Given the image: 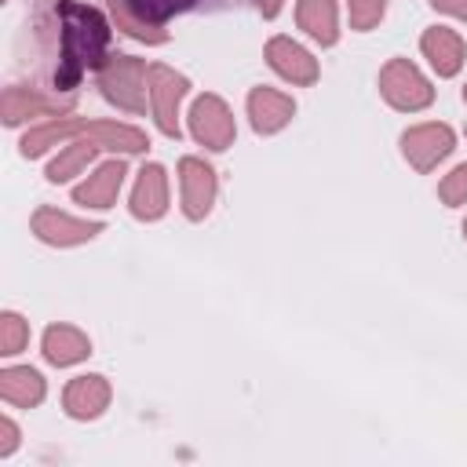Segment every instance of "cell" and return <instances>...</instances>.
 Returning <instances> with one entry per match:
<instances>
[{
  "label": "cell",
  "instance_id": "cell-1",
  "mask_svg": "<svg viewBox=\"0 0 467 467\" xmlns=\"http://www.w3.org/2000/svg\"><path fill=\"white\" fill-rule=\"evenodd\" d=\"M69 135H80L66 153H58L47 168V179L51 182H66L73 179L102 146L106 150H124V153H139L146 150V135L139 128H128V124H117V120H88V117H66V120H51L44 128H33L26 139H22V157H40L47 146L69 139Z\"/></svg>",
  "mask_w": 467,
  "mask_h": 467
},
{
  "label": "cell",
  "instance_id": "cell-2",
  "mask_svg": "<svg viewBox=\"0 0 467 467\" xmlns=\"http://www.w3.org/2000/svg\"><path fill=\"white\" fill-rule=\"evenodd\" d=\"M55 18H58V62L51 66V84L73 91L88 66L106 62L109 26L95 7L77 0H58Z\"/></svg>",
  "mask_w": 467,
  "mask_h": 467
},
{
  "label": "cell",
  "instance_id": "cell-3",
  "mask_svg": "<svg viewBox=\"0 0 467 467\" xmlns=\"http://www.w3.org/2000/svg\"><path fill=\"white\" fill-rule=\"evenodd\" d=\"M208 0H109V11H113V22L117 29H124L128 36L135 40H146V44H164V22L179 11H190V7H204Z\"/></svg>",
  "mask_w": 467,
  "mask_h": 467
},
{
  "label": "cell",
  "instance_id": "cell-4",
  "mask_svg": "<svg viewBox=\"0 0 467 467\" xmlns=\"http://www.w3.org/2000/svg\"><path fill=\"white\" fill-rule=\"evenodd\" d=\"M146 62L142 58H131V55H117V58H106L99 66V88L109 102L131 109V113H142L146 109V95H142V84H146Z\"/></svg>",
  "mask_w": 467,
  "mask_h": 467
},
{
  "label": "cell",
  "instance_id": "cell-5",
  "mask_svg": "<svg viewBox=\"0 0 467 467\" xmlns=\"http://www.w3.org/2000/svg\"><path fill=\"white\" fill-rule=\"evenodd\" d=\"M379 91L394 109H423L434 99V88L423 80V73L409 58H390L379 69Z\"/></svg>",
  "mask_w": 467,
  "mask_h": 467
},
{
  "label": "cell",
  "instance_id": "cell-6",
  "mask_svg": "<svg viewBox=\"0 0 467 467\" xmlns=\"http://www.w3.org/2000/svg\"><path fill=\"white\" fill-rule=\"evenodd\" d=\"M150 80V95H153V113H157V128L171 139H179V102L186 95V77H179L168 66H150L146 73Z\"/></svg>",
  "mask_w": 467,
  "mask_h": 467
},
{
  "label": "cell",
  "instance_id": "cell-7",
  "mask_svg": "<svg viewBox=\"0 0 467 467\" xmlns=\"http://www.w3.org/2000/svg\"><path fill=\"white\" fill-rule=\"evenodd\" d=\"M190 131L208 150H226L234 142V117L219 95H201L190 109Z\"/></svg>",
  "mask_w": 467,
  "mask_h": 467
},
{
  "label": "cell",
  "instance_id": "cell-8",
  "mask_svg": "<svg viewBox=\"0 0 467 467\" xmlns=\"http://www.w3.org/2000/svg\"><path fill=\"white\" fill-rule=\"evenodd\" d=\"M449 150H452V131L445 124H420L401 135V153L416 171H431L441 157H449Z\"/></svg>",
  "mask_w": 467,
  "mask_h": 467
},
{
  "label": "cell",
  "instance_id": "cell-9",
  "mask_svg": "<svg viewBox=\"0 0 467 467\" xmlns=\"http://www.w3.org/2000/svg\"><path fill=\"white\" fill-rule=\"evenodd\" d=\"M179 182H182V212L190 219H204L215 201V171L197 157H182Z\"/></svg>",
  "mask_w": 467,
  "mask_h": 467
},
{
  "label": "cell",
  "instance_id": "cell-10",
  "mask_svg": "<svg viewBox=\"0 0 467 467\" xmlns=\"http://www.w3.org/2000/svg\"><path fill=\"white\" fill-rule=\"evenodd\" d=\"M33 234L47 244H80V241H91L95 234H102V223H84V219H73L58 208H36L33 212Z\"/></svg>",
  "mask_w": 467,
  "mask_h": 467
},
{
  "label": "cell",
  "instance_id": "cell-11",
  "mask_svg": "<svg viewBox=\"0 0 467 467\" xmlns=\"http://www.w3.org/2000/svg\"><path fill=\"white\" fill-rule=\"evenodd\" d=\"M266 62H270L285 80H292V84H314V80H317V62L310 58L306 47H299V44L288 40V36H274V40L266 44Z\"/></svg>",
  "mask_w": 467,
  "mask_h": 467
},
{
  "label": "cell",
  "instance_id": "cell-12",
  "mask_svg": "<svg viewBox=\"0 0 467 467\" xmlns=\"http://www.w3.org/2000/svg\"><path fill=\"white\" fill-rule=\"evenodd\" d=\"M292 113H296V102L288 95L274 91V88H255L248 95V117H252V128L259 135H270V131L285 128L292 120Z\"/></svg>",
  "mask_w": 467,
  "mask_h": 467
},
{
  "label": "cell",
  "instance_id": "cell-13",
  "mask_svg": "<svg viewBox=\"0 0 467 467\" xmlns=\"http://www.w3.org/2000/svg\"><path fill=\"white\" fill-rule=\"evenodd\" d=\"M106 401H109V383L102 376H77V379H69V387L62 394V405L73 420L99 416L106 409Z\"/></svg>",
  "mask_w": 467,
  "mask_h": 467
},
{
  "label": "cell",
  "instance_id": "cell-14",
  "mask_svg": "<svg viewBox=\"0 0 467 467\" xmlns=\"http://www.w3.org/2000/svg\"><path fill=\"white\" fill-rule=\"evenodd\" d=\"M168 208V179L161 164H146L131 190V212L139 219H161Z\"/></svg>",
  "mask_w": 467,
  "mask_h": 467
},
{
  "label": "cell",
  "instance_id": "cell-15",
  "mask_svg": "<svg viewBox=\"0 0 467 467\" xmlns=\"http://www.w3.org/2000/svg\"><path fill=\"white\" fill-rule=\"evenodd\" d=\"M66 102L51 99V95H40L36 88H22V84H11L4 88V124H22L26 117H40V113H58Z\"/></svg>",
  "mask_w": 467,
  "mask_h": 467
},
{
  "label": "cell",
  "instance_id": "cell-16",
  "mask_svg": "<svg viewBox=\"0 0 467 467\" xmlns=\"http://www.w3.org/2000/svg\"><path fill=\"white\" fill-rule=\"evenodd\" d=\"M420 47L431 58V66L438 69V77H452L463 66V40L452 29H445V26L427 29L423 40H420Z\"/></svg>",
  "mask_w": 467,
  "mask_h": 467
},
{
  "label": "cell",
  "instance_id": "cell-17",
  "mask_svg": "<svg viewBox=\"0 0 467 467\" xmlns=\"http://www.w3.org/2000/svg\"><path fill=\"white\" fill-rule=\"evenodd\" d=\"M124 175H128L124 161H109V164H102L88 182H80V186L73 190V197H77L80 204H91V208H109V204L117 201V190H120Z\"/></svg>",
  "mask_w": 467,
  "mask_h": 467
},
{
  "label": "cell",
  "instance_id": "cell-18",
  "mask_svg": "<svg viewBox=\"0 0 467 467\" xmlns=\"http://www.w3.org/2000/svg\"><path fill=\"white\" fill-rule=\"evenodd\" d=\"M91 354V343L80 328L73 325H51L44 332V358L51 365H73V361H84Z\"/></svg>",
  "mask_w": 467,
  "mask_h": 467
},
{
  "label": "cell",
  "instance_id": "cell-19",
  "mask_svg": "<svg viewBox=\"0 0 467 467\" xmlns=\"http://www.w3.org/2000/svg\"><path fill=\"white\" fill-rule=\"evenodd\" d=\"M0 398L7 405H18V409H29L44 398V379L36 368L29 365H18V368H4L0 372Z\"/></svg>",
  "mask_w": 467,
  "mask_h": 467
},
{
  "label": "cell",
  "instance_id": "cell-20",
  "mask_svg": "<svg viewBox=\"0 0 467 467\" xmlns=\"http://www.w3.org/2000/svg\"><path fill=\"white\" fill-rule=\"evenodd\" d=\"M296 18H299V29H306L317 44H336V4L332 0H299Z\"/></svg>",
  "mask_w": 467,
  "mask_h": 467
},
{
  "label": "cell",
  "instance_id": "cell-21",
  "mask_svg": "<svg viewBox=\"0 0 467 467\" xmlns=\"http://www.w3.org/2000/svg\"><path fill=\"white\" fill-rule=\"evenodd\" d=\"M26 343H29V325L7 310L0 317V354H18Z\"/></svg>",
  "mask_w": 467,
  "mask_h": 467
},
{
  "label": "cell",
  "instance_id": "cell-22",
  "mask_svg": "<svg viewBox=\"0 0 467 467\" xmlns=\"http://www.w3.org/2000/svg\"><path fill=\"white\" fill-rule=\"evenodd\" d=\"M387 0H350V26L354 29H372L383 18Z\"/></svg>",
  "mask_w": 467,
  "mask_h": 467
},
{
  "label": "cell",
  "instance_id": "cell-23",
  "mask_svg": "<svg viewBox=\"0 0 467 467\" xmlns=\"http://www.w3.org/2000/svg\"><path fill=\"white\" fill-rule=\"evenodd\" d=\"M438 197H441L445 204H463V201H467V164L452 168V171L441 179V186H438Z\"/></svg>",
  "mask_w": 467,
  "mask_h": 467
},
{
  "label": "cell",
  "instance_id": "cell-24",
  "mask_svg": "<svg viewBox=\"0 0 467 467\" xmlns=\"http://www.w3.org/2000/svg\"><path fill=\"white\" fill-rule=\"evenodd\" d=\"M18 445V427L11 420H0V456H7Z\"/></svg>",
  "mask_w": 467,
  "mask_h": 467
},
{
  "label": "cell",
  "instance_id": "cell-25",
  "mask_svg": "<svg viewBox=\"0 0 467 467\" xmlns=\"http://www.w3.org/2000/svg\"><path fill=\"white\" fill-rule=\"evenodd\" d=\"M438 11H449V15H456V18H463L467 22V0H431Z\"/></svg>",
  "mask_w": 467,
  "mask_h": 467
},
{
  "label": "cell",
  "instance_id": "cell-26",
  "mask_svg": "<svg viewBox=\"0 0 467 467\" xmlns=\"http://www.w3.org/2000/svg\"><path fill=\"white\" fill-rule=\"evenodd\" d=\"M255 4H259V11H263L266 18H274V15L281 11V0H255Z\"/></svg>",
  "mask_w": 467,
  "mask_h": 467
},
{
  "label": "cell",
  "instance_id": "cell-27",
  "mask_svg": "<svg viewBox=\"0 0 467 467\" xmlns=\"http://www.w3.org/2000/svg\"><path fill=\"white\" fill-rule=\"evenodd\" d=\"M463 237H467V223H463Z\"/></svg>",
  "mask_w": 467,
  "mask_h": 467
},
{
  "label": "cell",
  "instance_id": "cell-28",
  "mask_svg": "<svg viewBox=\"0 0 467 467\" xmlns=\"http://www.w3.org/2000/svg\"><path fill=\"white\" fill-rule=\"evenodd\" d=\"M463 99H467V88H463Z\"/></svg>",
  "mask_w": 467,
  "mask_h": 467
}]
</instances>
